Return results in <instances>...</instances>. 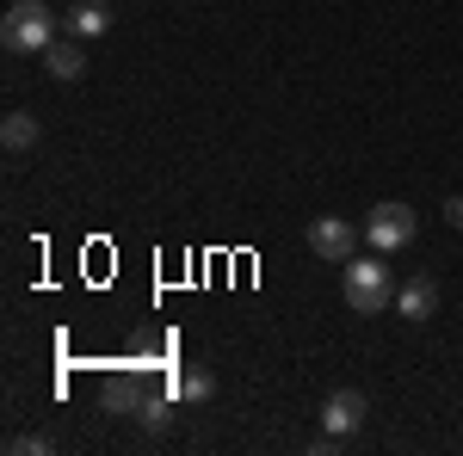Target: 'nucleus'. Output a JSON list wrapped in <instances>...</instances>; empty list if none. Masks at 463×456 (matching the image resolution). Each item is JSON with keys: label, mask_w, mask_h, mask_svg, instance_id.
Here are the masks:
<instances>
[{"label": "nucleus", "mask_w": 463, "mask_h": 456, "mask_svg": "<svg viewBox=\"0 0 463 456\" xmlns=\"http://www.w3.org/2000/svg\"><path fill=\"white\" fill-rule=\"evenodd\" d=\"M414 235H420V216L408 210V204H395V198L364 216V241L377 247V253H402V247H414Z\"/></svg>", "instance_id": "7ed1b4c3"}, {"label": "nucleus", "mask_w": 463, "mask_h": 456, "mask_svg": "<svg viewBox=\"0 0 463 456\" xmlns=\"http://www.w3.org/2000/svg\"><path fill=\"white\" fill-rule=\"evenodd\" d=\"M143 420L148 425H167V420H174V401H167V395H148V401H143Z\"/></svg>", "instance_id": "f8f14e48"}, {"label": "nucleus", "mask_w": 463, "mask_h": 456, "mask_svg": "<svg viewBox=\"0 0 463 456\" xmlns=\"http://www.w3.org/2000/svg\"><path fill=\"white\" fill-rule=\"evenodd\" d=\"M364 414H371V401H364L358 388H334L327 407H321V425H327L334 438H353L358 425H364Z\"/></svg>", "instance_id": "39448f33"}, {"label": "nucleus", "mask_w": 463, "mask_h": 456, "mask_svg": "<svg viewBox=\"0 0 463 456\" xmlns=\"http://www.w3.org/2000/svg\"><path fill=\"white\" fill-rule=\"evenodd\" d=\"M432 309H439V284L420 272V278H408L402 290H395V315L402 321H427Z\"/></svg>", "instance_id": "423d86ee"}, {"label": "nucleus", "mask_w": 463, "mask_h": 456, "mask_svg": "<svg viewBox=\"0 0 463 456\" xmlns=\"http://www.w3.org/2000/svg\"><path fill=\"white\" fill-rule=\"evenodd\" d=\"M340 296H346L353 315H383L395 302V278H390V265H383V253H377V259H346Z\"/></svg>", "instance_id": "f03ea898"}, {"label": "nucleus", "mask_w": 463, "mask_h": 456, "mask_svg": "<svg viewBox=\"0 0 463 456\" xmlns=\"http://www.w3.org/2000/svg\"><path fill=\"white\" fill-rule=\"evenodd\" d=\"M148 395H143V383L137 377H111L106 383V414H130V407H143Z\"/></svg>", "instance_id": "9b49d317"}, {"label": "nucleus", "mask_w": 463, "mask_h": 456, "mask_svg": "<svg viewBox=\"0 0 463 456\" xmlns=\"http://www.w3.org/2000/svg\"><path fill=\"white\" fill-rule=\"evenodd\" d=\"M62 25H69V37L93 43V37H106V32H111V6H106V0H80V6H74Z\"/></svg>", "instance_id": "6e6552de"}, {"label": "nucleus", "mask_w": 463, "mask_h": 456, "mask_svg": "<svg viewBox=\"0 0 463 456\" xmlns=\"http://www.w3.org/2000/svg\"><path fill=\"white\" fill-rule=\"evenodd\" d=\"M0 43H6L13 56H43V50L56 43V13H50L43 0H13L6 19H0Z\"/></svg>", "instance_id": "f257e3e1"}, {"label": "nucleus", "mask_w": 463, "mask_h": 456, "mask_svg": "<svg viewBox=\"0 0 463 456\" xmlns=\"http://www.w3.org/2000/svg\"><path fill=\"white\" fill-rule=\"evenodd\" d=\"M445 222H451V228H463V198H451V204H445Z\"/></svg>", "instance_id": "4468645a"}, {"label": "nucleus", "mask_w": 463, "mask_h": 456, "mask_svg": "<svg viewBox=\"0 0 463 456\" xmlns=\"http://www.w3.org/2000/svg\"><path fill=\"white\" fill-rule=\"evenodd\" d=\"M358 247V228L353 222H340V216H316L309 222V253H321V259H334V265H346Z\"/></svg>", "instance_id": "20e7f679"}, {"label": "nucleus", "mask_w": 463, "mask_h": 456, "mask_svg": "<svg viewBox=\"0 0 463 456\" xmlns=\"http://www.w3.org/2000/svg\"><path fill=\"white\" fill-rule=\"evenodd\" d=\"M6 451H19V456H43V451H50V438H43V432H32V438H13Z\"/></svg>", "instance_id": "ddd939ff"}, {"label": "nucleus", "mask_w": 463, "mask_h": 456, "mask_svg": "<svg viewBox=\"0 0 463 456\" xmlns=\"http://www.w3.org/2000/svg\"><path fill=\"white\" fill-rule=\"evenodd\" d=\"M37 117L32 111H6V124H0V142H6V154H25V148H37Z\"/></svg>", "instance_id": "1a4fd4ad"}, {"label": "nucleus", "mask_w": 463, "mask_h": 456, "mask_svg": "<svg viewBox=\"0 0 463 456\" xmlns=\"http://www.w3.org/2000/svg\"><path fill=\"white\" fill-rule=\"evenodd\" d=\"M174 395L185 401V407H204V401L216 395V377L204 370V364H185V370H179V383H174Z\"/></svg>", "instance_id": "9d476101"}, {"label": "nucleus", "mask_w": 463, "mask_h": 456, "mask_svg": "<svg viewBox=\"0 0 463 456\" xmlns=\"http://www.w3.org/2000/svg\"><path fill=\"white\" fill-rule=\"evenodd\" d=\"M43 69H50V80H80V74H87V50H80V37H56V43L43 50Z\"/></svg>", "instance_id": "0eeeda50"}]
</instances>
